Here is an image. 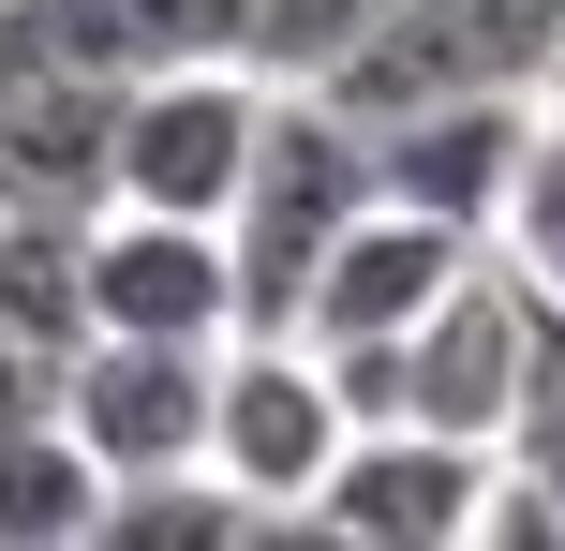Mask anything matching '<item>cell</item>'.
Listing matches in <instances>:
<instances>
[{
    "instance_id": "6da1fadb",
    "label": "cell",
    "mask_w": 565,
    "mask_h": 551,
    "mask_svg": "<svg viewBox=\"0 0 565 551\" xmlns=\"http://www.w3.org/2000/svg\"><path fill=\"white\" fill-rule=\"evenodd\" d=\"M372 194V135L328 105V89L268 75V119H254V165L224 194V268H238V328H298V284Z\"/></svg>"
},
{
    "instance_id": "7a4b0ae2",
    "label": "cell",
    "mask_w": 565,
    "mask_h": 551,
    "mask_svg": "<svg viewBox=\"0 0 565 551\" xmlns=\"http://www.w3.org/2000/svg\"><path fill=\"white\" fill-rule=\"evenodd\" d=\"M536 314H551V298L477 239V268H461V284L387 343V417L461 433V447H507V403H521V358H536Z\"/></svg>"
},
{
    "instance_id": "3957f363",
    "label": "cell",
    "mask_w": 565,
    "mask_h": 551,
    "mask_svg": "<svg viewBox=\"0 0 565 551\" xmlns=\"http://www.w3.org/2000/svg\"><path fill=\"white\" fill-rule=\"evenodd\" d=\"M477 507H491V447L417 433V417H358V433L328 447V477L298 492V537H342V551H477Z\"/></svg>"
},
{
    "instance_id": "277c9868",
    "label": "cell",
    "mask_w": 565,
    "mask_h": 551,
    "mask_svg": "<svg viewBox=\"0 0 565 551\" xmlns=\"http://www.w3.org/2000/svg\"><path fill=\"white\" fill-rule=\"evenodd\" d=\"M254 119H268L254 60L135 75V89H119V149H105V209H194V224H224L238 165H254Z\"/></svg>"
},
{
    "instance_id": "5b68a950",
    "label": "cell",
    "mask_w": 565,
    "mask_h": 551,
    "mask_svg": "<svg viewBox=\"0 0 565 551\" xmlns=\"http://www.w3.org/2000/svg\"><path fill=\"white\" fill-rule=\"evenodd\" d=\"M342 433H358V417H342L328 358H312L298 328H224V343H209V463L254 507H282V537H298V492L328 477Z\"/></svg>"
},
{
    "instance_id": "8992f818",
    "label": "cell",
    "mask_w": 565,
    "mask_h": 551,
    "mask_svg": "<svg viewBox=\"0 0 565 551\" xmlns=\"http://www.w3.org/2000/svg\"><path fill=\"white\" fill-rule=\"evenodd\" d=\"M60 433L105 477L149 463H209V343H149V328H89L60 358Z\"/></svg>"
},
{
    "instance_id": "52a82bcc",
    "label": "cell",
    "mask_w": 565,
    "mask_h": 551,
    "mask_svg": "<svg viewBox=\"0 0 565 551\" xmlns=\"http://www.w3.org/2000/svg\"><path fill=\"white\" fill-rule=\"evenodd\" d=\"M461 268H477L461 224H431V209H402V194H358V224H342L328 254H312V284H298V343H402Z\"/></svg>"
},
{
    "instance_id": "ba28073f",
    "label": "cell",
    "mask_w": 565,
    "mask_h": 551,
    "mask_svg": "<svg viewBox=\"0 0 565 551\" xmlns=\"http://www.w3.org/2000/svg\"><path fill=\"white\" fill-rule=\"evenodd\" d=\"M89 328H149V343H224V328H238L224 224H194V209H89Z\"/></svg>"
},
{
    "instance_id": "9c48e42d",
    "label": "cell",
    "mask_w": 565,
    "mask_h": 551,
    "mask_svg": "<svg viewBox=\"0 0 565 551\" xmlns=\"http://www.w3.org/2000/svg\"><path fill=\"white\" fill-rule=\"evenodd\" d=\"M521 135H536V89H431V105L372 119V194H402V209H431V224L491 239Z\"/></svg>"
},
{
    "instance_id": "30bf717a",
    "label": "cell",
    "mask_w": 565,
    "mask_h": 551,
    "mask_svg": "<svg viewBox=\"0 0 565 551\" xmlns=\"http://www.w3.org/2000/svg\"><path fill=\"white\" fill-rule=\"evenodd\" d=\"M254 45V0H0V60H45V75H179V60H238Z\"/></svg>"
},
{
    "instance_id": "8fae6325",
    "label": "cell",
    "mask_w": 565,
    "mask_h": 551,
    "mask_svg": "<svg viewBox=\"0 0 565 551\" xmlns=\"http://www.w3.org/2000/svg\"><path fill=\"white\" fill-rule=\"evenodd\" d=\"M105 149H119L105 75L0 60V209H105Z\"/></svg>"
},
{
    "instance_id": "7c38bea8",
    "label": "cell",
    "mask_w": 565,
    "mask_h": 551,
    "mask_svg": "<svg viewBox=\"0 0 565 551\" xmlns=\"http://www.w3.org/2000/svg\"><path fill=\"white\" fill-rule=\"evenodd\" d=\"M0 328L45 358L89 343V209H0Z\"/></svg>"
},
{
    "instance_id": "4fadbf2b",
    "label": "cell",
    "mask_w": 565,
    "mask_h": 551,
    "mask_svg": "<svg viewBox=\"0 0 565 551\" xmlns=\"http://www.w3.org/2000/svg\"><path fill=\"white\" fill-rule=\"evenodd\" d=\"M105 537V463H89L60 417L0 433V551H89Z\"/></svg>"
},
{
    "instance_id": "5bb4252c",
    "label": "cell",
    "mask_w": 565,
    "mask_h": 551,
    "mask_svg": "<svg viewBox=\"0 0 565 551\" xmlns=\"http://www.w3.org/2000/svg\"><path fill=\"white\" fill-rule=\"evenodd\" d=\"M164 537H282V507H254L224 463H149V477H105V537H89V551H164Z\"/></svg>"
},
{
    "instance_id": "9a60e30c",
    "label": "cell",
    "mask_w": 565,
    "mask_h": 551,
    "mask_svg": "<svg viewBox=\"0 0 565 551\" xmlns=\"http://www.w3.org/2000/svg\"><path fill=\"white\" fill-rule=\"evenodd\" d=\"M491 254L521 268V284L565 314V105L536 89V135H521V165H507V209H491Z\"/></svg>"
},
{
    "instance_id": "2e32d148",
    "label": "cell",
    "mask_w": 565,
    "mask_h": 551,
    "mask_svg": "<svg viewBox=\"0 0 565 551\" xmlns=\"http://www.w3.org/2000/svg\"><path fill=\"white\" fill-rule=\"evenodd\" d=\"M507 463L565 507V314H536V358H521V403H507Z\"/></svg>"
},
{
    "instance_id": "e0dca14e",
    "label": "cell",
    "mask_w": 565,
    "mask_h": 551,
    "mask_svg": "<svg viewBox=\"0 0 565 551\" xmlns=\"http://www.w3.org/2000/svg\"><path fill=\"white\" fill-rule=\"evenodd\" d=\"M551 105H565V60H551Z\"/></svg>"
}]
</instances>
